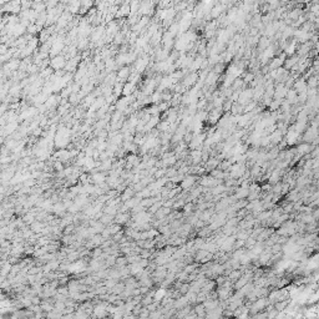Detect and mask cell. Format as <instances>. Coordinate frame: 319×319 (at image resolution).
<instances>
[{
	"mask_svg": "<svg viewBox=\"0 0 319 319\" xmlns=\"http://www.w3.org/2000/svg\"><path fill=\"white\" fill-rule=\"evenodd\" d=\"M253 97V90L252 89H247V90H241V92H239V96H238V102L242 105V106H244V105H247V104H249V101H251V99Z\"/></svg>",
	"mask_w": 319,
	"mask_h": 319,
	"instance_id": "1",
	"label": "cell"
},
{
	"mask_svg": "<svg viewBox=\"0 0 319 319\" xmlns=\"http://www.w3.org/2000/svg\"><path fill=\"white\" fill-rule=\"evenodd\" d=\"M230 171H231V176L234 178H239L244 172H246V167L242 162H237L233 166H230Z\"/></svg>",
	"mask_w": 319,
	"mask_h": 319,
	"instance_id": "2",
	"label": "cell"
},
{
	"mask_svg": "<svg viewBox=\"0 0 319 319\" xmlns=\"http://www.w3.org/2000/svg\"><path fill=\"white\" fill-rule=\"evenodd\" d=\"M289 90V87H287L284 84H279L277 87H276V90H274V97L277 99V100H282L283 97H285V93H287V91Z\"/></svg>",
	"mask_w": 319,
	"mask_h": 319,
	"instance_id": "3",
	"label": "cell"
},
{
	"mask_svg": "<svg viewBox=\"0 0 319 319\" xmlns=\"http://www.w3.org/2000/svg\"><path fill=\"white\" fill-rule=\"evenodd\" d=\"M314 139H317V127H309L303 136V140L305 142H312Z\"/></svg>",
	"mask_w": 319,
	"mask_h": 319,
	"instance_id": "4",
	"label": "cell"
},
{
	"mask_svg": "<svg viewBox=\"0 0 319 319\" xmlns=\"http://www.w3.org/2000/svg\"><path fill=\"white\" fill-rule=\"evenodd\" d=\"M308 90V85H307V81L305 80H298L296 84H294V91L297 93H302V92H305Z\"/></svg>",
	"mask_w": 319,
	"mask_h": 319,
	"instance_id": "5",
	"label": "cell"
},
{
	"mask_svg": "<svg viewBox=\"0 0 319 319\" xmlns=\"http://www.w3.org/2000/svg\"><path fill=\"white\" fill-rule=\"evenodd\" d=\"M205 142V135H200V134H196L193 140L191 141V147L192 148H200V146Z\"/></svg>",
	"mask_w": 319,
	"mask_h": 319,
	"instance_id": "6",
	"label": "cell"
},
{
	"mask_svg": "<svg viewBox=\"0 0 319 319\" xmlns=\"http://www.w3.org/2000/svg\"><path fill=\"white\" fill-rule=\"evenodd\" d=\"M298 139H299V134L296 132L291 127V130L288 131V134H287V142H288V145H294Z\"/></svg>",
	"mask_w": 319,
	"mask_h": 319,
	"instance_id": "7",
	"label": "cell"
},
{
	"mask_svg": "<svg viewBox=\"0 0 319 319\" xmlns=\"http://www.w3.org/2000/svg\"><path fill=\"white\" fill-rule=\"evenodd\" d=\"M196 182V177L195 176H188V177H184L181 182V187L183 189H188L189 187H192L193 183Z\"/></svg>",
	"mask_w": 319,
	"mask_h": 319,
	"instance_id": "8",
	"label": "cell"
},
{
	"mask_svg": "<svg viewBox=\"0 0 319 319\" xmlns=\"http://www.w3.org/2000/svg\"><path fill=\"white\" fill-rule=\"evenodd\" d=\"M65 64H66V61H65V59H64L62 56H56V57H54L51 60V66L54 69H60L62 66H65Z\"/></svg>",
	"mask_w": 319,
	"mask_h": 319,
	"instance_id": "9",
	"label": "cell"
},
{
	"mask_svg": "<svg viewBox=\"0 0 319 319\" xmlns=\"http://www.w3.org/2000/svg\"><path fill=\"white\" fill-rule=\"evenodd\" d=\"M285 97H287V102L292 105V104H296L298 101V93L294 90H288L285 93Z\"/></svg>",
	"mask_w": 319,
	"mask_h": 319,
	"instance_id": "10",
	"label": "cell"
},
{
	"mask_svg": "<svg viewBox=\"0 0 319 319\" xmlns=\"http://www.w3.org/2000/svg\"><path fill=\"white\" fill-rule=\"evenodd\" d=\"M226 8V5H214L212 9H211V11H209V18H219V15L222 14V11H223V9Z\"/></svg>",
	"mask_w": 319,
	"mask_h": 319,
	"instance_id": "11",
	"label": "cell"
},
{
	"mask_svg": "<svg viewBox=\"0 0 319 319\" xmlns=\"http://www.w3.org/2000/svg\"><path fill=\"white\" fill-rule=\"evenodd\" d=\"M267 304H268V303H267V300H266L264 298H261V299H258V300H256V302L253 303V305H252V310H253V312H256V310H262Z\"/></svg>",
	"mask_w": 319,
	"mask_h": 319,
	"instance_id": "12",
	"label": "cell"
},
{
	"mask_svg": "<svg viewBox=\"0 0 319 319\" xmlns=\"http://www.w3.org/2000/svg\"><path fill=\"white\" fill-rule=\"evenodd\" d=\"M298 60H299V56H294V55H292V56H291V59L284 60L283 65L285 66V69H292V68L296 65V64L298 62Z\"/></svg>",
	"mask_w": 319,
	"mask_h": 319,
	"instance_id": "13",
	"label": "cell"
},
{
	"mask_svg": "<svg viewBox=\"0 0 319 319\" xmlns=\"http://www.w3.org/2000/svg\"><path fill=\"white\" fill-rule=\"evenodd\" d=\"M157 122H158V116L156 115V116H153V117H152V118H151V120L145 125L143 130H145V131H150V130H152L153 127L157 125Z\"/></svg>",
	"mask_w": 319,
	"mask_h": 319,
	"instance_id": "14",
	"label": "cell"
},
{
	"mask_svg": "<svg viewBox=\"0 0 319 319\" xmlns=\"http://www.w3.org/2000/svg\"><path fill=\"white\" fill-rule=\"evenodd\" d=\"M296 49H297V44H296V41L291 43V45L288 44V45H287V48H285V55H289V56L294 55Z\"/></svg>",
	"mask_w": 319,
	"mask_h": 319,
	"instance_id": "15",
	"label": "cell"
},
{
	"mask_svg": "<svg viewBox=\"0 0 319 319\" xmlns=\"http://www.w3.org/2000/svg\"><path fill=\"white\" fill-rule=\"evenodd\" d=\"M280 104H282V100H272L271 102H269V110H272V111H276V110H279V107H280Z\"/></svg>",
	"mask_w": 319,
	"mask_h": 319,
	"instance_id": "16",
	"label": "cell"
},
{
	"mask_svg": "<svg viewBox=\"0 0 319 319\" xmlns=\"http://www.w3.org/2000/svg\"><path fill=\"white\" fill-rule=\"evenodd\" d=\"M298 152H299V155L309 153V152H310V145H309V143H303V145H299V147H298Z\"/></svg>",
	"mask_w": 319,
	"mask_h": 319,
	"instance_id": "17",
	"label": "cell"
},
{
	"mask_svg": "<svg viewBox=\"0 0 319 319\" xmlns=\"http://www.w3.org/2000/svg\"><path fill=\"white\" fill-rule=\"evenodd\" d=\"M271 45V40L267 38V36H264V38H262L261 40H259V49L261 50H264L266 48H268Z\"/></svg>",
	"mask_w": 319,
	"mask_h": 319,
	"instance_id": "18",
	"label": "cell"
},
{
	"mask_svg": "<svg viewBox=\"0 0 319 319\" xmlns=\"http://www.w3.org/2000/svg\"><path fill=\"white\" fill-rule=\"evenodd\" d=\"M218 296H219L221 299H227V298H230V289H227V288H221V289L218 291Z\"/></svg>",
	"mask_w": 319,
	"mask_h": 319,
	"instance_id": "19",
	"label": "cell"
},
{
	"mask_svg": "<svg viewBox=\"0 0 319 319\" xmlns=\"http://www.w3.org/2000/svg\"><path fill=\"white\" fill-rule=\"evenodd\" d=\"M137 70L141 72V71H143V69L147 66V60L146 59H140L139 61H137Z\"/></svg>",
	"mask_w": 319,
	"mask_h": 319,
	"instance_id": "20",
	"label": "cell"
},
{
	"mask_svg": "<svg viewBox=\"0 0 319 319\" xmlns=\"http://www.w3.org/2000/svg\"><path fill=\"white\" fill-rule=\"evenodd\" d=\"M278 180H279V168H278L277 171L272 172V175H271V177H269V182H271V183H277Z\"/></svg>",
	"mask_w": 319,
	"mask_h": 319,
	"instance_id": "21",
	"label": "cell"
},
{
	"mask_svg": "<svg viewBox=\"0 0 319 319\" xmlns=\"http://www.w3.org/2000/svg\"><path fill=\"white\" fill-rule=\"evenodd\" d=\"M165 296H166V291L165 289H160V291H157L155 293V300H161V299L165 298Z\"/></svg>",
	"mask_w": 319,
	"mask_h": 319,
	"instance_id": "22",
	"label": "cell"
},
{
	"mask_svg": "<svg viewBox=\"0 0 319 319\" xmlns=\"http://www.w3.org/2000/svg\"><path fill=\"white\" fill-rule=\"evenodd\" d=\"M129 76H130V70L127 68H123L122 70H120V72H118V77L120 79H127Z\"/></svg>",
	"mask_w": 319,
	"mask_h": 319,
	"instance_id": "23",
	"label": "cell"
},
{
	"mask_svg": "<svg viewBox=\"0 0 319 319\" xmlns=\"http://www.w3.org/2000/svg\"><path fill=\"white\" fill-rule=\"evenodd\" d=\"M223 191H226V187H225V186H218V187H216V188L212 191V193H213V195H218V193L223 192Z\"/></svg>",
	"mask_w": 319,
	"mask_h": 319,
	"instance_id": "24",
	"label": "cell"
},
{
	"mask_svg": "<svg viewBox=\"0 0 319 319\" xmlns=\"http://www.w3.org/2000/svg\"><path fill=\"white\" fill-rule=\"evenodd\" d=\"M175 162H176V160H175V157H173V156L165 158V161H164V164H165L166 166H167V165H172V164H175Z\"/></svg>",
	"mask_w": 319,
	"mask_h": 319,
	"instance_id": "25",
	"label": "cell"
},
{
	"mask_svg": "<svg viewBox=\"0 0 319 319\" xmlns=\"http://www.w3.org/2000/svg\"><path fill=\"white\" fill-rule=\"evenodd\" d=\"M217 165H218V161H213V160H211V161H208V164H207V167H208L209 170H212V168H214Z\"/></svg>",
	"mask_w": 319,
	"mask_h": 319,
	"instance_id": "26",
	"label": "cell"
},
{
	"mask_svg": "<svg viewBox=\"0 0 319 319\" xmlns=\"http://www.w3.org/2000/svg\"><path fill=\"white\" fill-rule=\"evenodd\" d=\"M253 77H254L253 74H248V75L244 77V81H243V82H244V84H246V82H251V81H253Z\"/></svg>",
	"mask_w": 319,
	"mask_h": 319,
	"instance_id": "27",
	"label": "cell"
},
{
	"mask_svg": "<svg viewBox=\"0 0 319 319\" xmlns=\"http://www.w3.org/2000/svg\"><path fill=\"white\" fill-rule=\"evenodd\" d=\"M170 2H171V0H162V2L160 3V5L164 6V8H166V6H168V5H170Z\"/></svg>",
	"mask_w": 319,
	"mask_h": 319,
	"instance_id": "28",
	"label": "cell"
}]
</instances>
